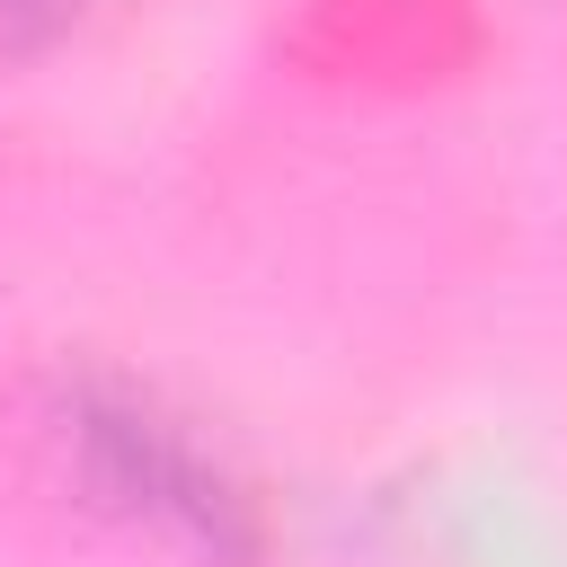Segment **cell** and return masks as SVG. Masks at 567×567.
<instances>
[{"label": "cell", "mask_w": 567, "mask_h": 567, "mask_svg": "<svg viewBox=\"0 0 567 567\" xmlns=\"http://www.w3.org/2000/svg\"><path fill=\"white\" fill-rule=\"evenodd\" d=\"M80 9H89V0H0V53H35V44H53Z\"/></svg>", "instance_id": "cell-2"}, {"label": "cell", "mask_w": 567, "mask_h": 567, "mask_svg": "<svg viewBox=\"0 0 567 567\" xmlns=\"http://www.w3.org/2000/svg\"><path fill=\"white\" fill-rule=\"evenodd\" d=\"M80 434H89V452H97V470H106L115 496H133V505L186 523L195 540H221V523H230V487H221L168 425H151L142 408H89Z\"/></svg>", "instance_id": "cell-1"}]
</instances>
